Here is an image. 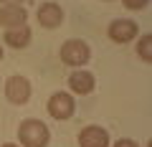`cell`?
<instances>
[{
	"label": "cell",
	"mask_w": 152,
	"mask_h": 147,
	"mask_svg": "<svg viewBox=\"0 0 152 147\" xmlns=\"http://www.w3.org/2000/svg\"><path fill=\"white\" fill-rule=\"evenodd\" d=\"M51 129L41 119H23L18 124V145L20 147H48Z\"/></svg>",
	"instance_id": "1"
},
{
	"label": "cell",
	"mask_w": 152,
	"mask_h": 147,
	"mask_svg": "<svg viewBox=\"0 0 152 147\" xmlns=\"http://www.w3.org/2000/svg\"><path fill=\"white\" fill-rule=\"evenodd\" d=\"M58 59L64 66H71V69H81V66L89 64L91 59V46L84 38H69L61 43L58 48Z\"/></svg>",
	"instance_id": "2"
},
{
	"label": "cell",
	"mask_w": 152,
	"mask_h": 147,
	"mask_svg": "<svg viewBox=\"0 0 152 147\" xmlns=\"http://www.w3.org/2000/svg\"><path fill=\"white\" fill-rule=\"evenodd\" d=\"M46 112H48L56 122L71 119L74 112H76V99H74V94H69V91H53V94L48 97V102H46Z\"/></svg>",
	"instance_id": "3"
},
{
	"label": "cell",
	"mask_w": 152,
	"mask_h": 147,
	"mask_svg": "<svg viewBox=\"0 0 152 147\" xmlns=\"http://www.w3.org/2000/svg\"><path fill=\"white\" fill-rule=\"evenodd\" d=\"M33 97V86L31 81H28L26 76H20V74H13V76L5 79V99L10 104H15V107H23V104H28Z\"/></svg>",
	"instance_id": "4"
},
{
	"label": "cell",
	"mask_w": 152,
	"mask_h": 147,
	"mask_svg": "<svg viewBox=\"0 0 152 147\" xmlns=\"http://www.w3.org/2000/svg\"><path fill=\"white\" fill-rule=\"evenodd\" d=\"M107 36L112 43H132V41L140 36V26H137V20H132V18H117V20L109 23L107 28Z\"/></svg>",
	"instance_id": "5"
},
{
	"label": "cell",
	"mask_w": 152,
	"mask_h": 147,
	"mask_svg": "<svg viewBox=\"0 0 152 147\" xmlns=\"http://www.w3.org/2000/svg\"><path fill=\"white\" fill-rule=\"evenodd\" d=\"M66 84H69V94H76V97H89L96 89V79L89 69H74Z\"/></svg>",
	"instance_id": "6"
},
{
	"label": "cell",
	"mask_w": 152,
	"mask_h": 147,
	"mask_svg": "<svg viewBox=\"0 0 152 147\" xmlns=\"http://www.w3.org/2000/svg\"><path fill=\"white\" fill-rule=\"evenodd\" d=\"M36 20L41 28H46V31H53V28H61V23H64V8L58 5V3H51V0H46V3H41L36 10Z\"/></svg>",
	"instance_id": "7"
},
{
	"label": "cell",
	"mask_w": 152,
	"mask_h": 147,
	"mask_svg": "<svg viewBox=\"0 0 152 147\" xmlns=\"http://www.w3.org/2000/svg\"><path fill=\"white\" fill-rule=\"evenodd\" d=\"M109 145H112V137H109L107 127L86 124L79 132V147H109Z\"/></svg>",
	"instance_id": "8"
},
{
	"label": "cell",
	"mask_w": 152,
	"mask_h": 147,
	"mask_svg": "<svg viewBox=\"0 0 152 147\" xmlns=\"http://www.w3.org/2000/svg\"><path fill=\"white\" fill-rule=\"evenodd\" d=\"M26 23H28V10L23 5H0V28L3 31L26 26Z\"/></svg>",
	"instance_id": "9"
},
{
	"label": "cell",
	"mask_w": 152,
	"mask_h": 147,
	"mask_svg": "<svg viewBox=\"0 0 152 147\" xmlns=\"http://www.w3.org/2000/svg\"><path fill=\"white\" fill-rule=\"evenodd\" d=\"M31 38H33V31L31 26H18V28H10V31L3 33V43L10 46V48H26V46H31Z\"/></svg>",
	"instance_id": "10"
},
{
	"label": "cell",
	"mask_w": 152,
	"mask_h": 147,
	"mask_svg": "<svg viewBox=\"0 0 152 147\" xmlns=\"http://www.w3.org/2000/svg\"><path fill=\"white\" fill-rule=\"evenodd\" d=\"M137 56H140L142 64H150L152 61V36L150 33H142L137 38Z\"/></svg>",
	"instance_id": "11"
},
{
	"label": "cell",
	"mask_w": 152,
	"mask_h": 147,
	"mask_svg": "<svg viewBox=\"0 0 152 147\" xmlns=\"http://www.w3.org/2000/svg\"><path fill=\"white\" fill-rule=\"evenodd\" d=\"M147 3H150V0H122V5H124L127 10H145Z\"/></svg>",
	"instance_id": "12"
},
{
	"label": "cell",
	"mask_w": 152,
	"mask_h": 147,
	"mask_svg": "<svg viewBox=\"0 0 152 147\" xmlns=\"http://www.w3.org/2000/svg\"><path fill=\"white\" fill-rule=\"evenodd\" d=\"M109 147H140L134 140H129V137H122V140H117L114 145H109Z\"/></svg>",
	"instance_id": "13"
},
{
	"label": "cell",
	"mask_w": 152,
	"mask_h": 147,
	"mask_svg": "<svg viewBox=\"0 0 152 147\" xmlns=\"http://www.w3.org/2000/svg\"><path fill=\"white\" fill-rule=\"evenodd\" d=\"M0 5H23V0H0Z\"/></svg>",
	"instance_id": "14"
},
{
	"label": "cell",
	"mask_w": 152,
	"mask_h": 147,
	"mask_svg": "<svg viewBox=\"0 0 152 147\" xmlns=\"http://www.w3.org/2000/svg\"><path fill=\"white\" fill-rule=\"evenodd\" d=\"M0 147H20V145H15V142H5V145H0Z\"/></svg>",
	"instance_id": "15"
},
{
	"label": "cell",
	"mask_w": 152,
	"mask_h": 147,
	"mask_svg": "<svg viewBox=\"0 0 152 147\" xmlns=\"http://www.w3.org/2000/svg\"><path fill=\"white\" fill-rule=\"evenodd\" d=\"M3 56H5V51H3V46H0V61H3Z\"/></svg>",
	"instance_id": "16"
},
{
	"label": "cell",
	"mask_w": 152,
	"mask_h": 147,
	"mask_svg": "<svg viewBox=\"0 0 152 147\" xmlns=\"http://www.w3.org/2000/svg\"><path fill=\"white\" fill-rule=\"evenodd\" d=\"M102 3H112V0H102Z\"/></svg>",
	"instance_id": "17"
}]
</instances>
